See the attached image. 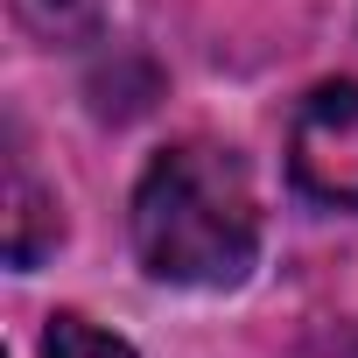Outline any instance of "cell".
Masks as SVG:
<instances>
[{"label": "cell", "mask_w": 358, "mask_h": 358, "mask_svg": "<svg viewBox=\"0 0 358 358\" xmlns=\"http://www.w3.org/2000/svg\"><path fill=\"white\" fill-rule=\"evenodd\" d=\"M134 253L169 288H232L260 253L253 176L218 141H176L134 190Z\"/></svg>", "instance_id": "6da1fadb"}, {"label": "cell", "mask_w": 358, "mask_h": 358, "mask_svg": "<svg viewBox=\"0 0 358 358\" xmlns=\"http://www.w3.org/2000/svg\"><path fill=\"white\" fill-rule=\"evenodd\" d=\"M288 176L316 204H358V78H330L295 106Z\"/></svg>", "instance_id": "7a4b0ae2"}, {"label": "cell", "mask_w": 358, "mask_h": 358, "mask_svg": "<svg viewBox=\"0 0 358 358\" xmlns=\"http://www.w3.org/2000/svg\"><path fill=\"white\" fill-rule=\"evenodd\" d=\"M57 239H64L57 197L36 183L22 162H15V183H8V260H15V267H36V260H43Z\"/></svg>", "instance_id": "3957f363"}, {"label": "cell", "mask_w": 358, "mask_h": 358, "mask_svg": "<svg viewBox=\"0 0 358 358\" xmlns=\"http://www.w3.org/2000/svg\"><path fill=\"white\" fill-rule=\"evenodd\" d=\"M106 15V0H15V22L36 43H85Z\"/></svg>", "instance_id": "277c9868"}, {"label": "cell", "mask_w": 358, "mask_h": 358, "mask_svg": "<svg viewBox=\"0 0 358 358\" xmlns=\"http://www.w3.org/2000/svg\"><path fill=\"white\" fill-rule=\"evenodd\" d=\"M43 358H134V344H120L113 330H99V323H85V316H50Z\"/></svg>", "instance_id": "5b68a950"}]
</instances>
